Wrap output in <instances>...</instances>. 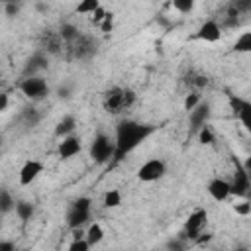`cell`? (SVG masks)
<instances>
[{"instance_id":"1","label":"cell","mask_w":251,"mask_h":251,"mask_svg":"<svg viewBox=\"0 0 251 251\" xmlns=\"http://www.w3.org/2000/svg\"><path fill=\"white\" fill-rule=\"evenodd\" d=\"M155 126L149 124H141L135 120H120L116 126V153L112 163H120L127 153H131L137 145H141L149 135L155 133Z\"/></svg>"},{"instance_id":"2","label":"cell","mask_w":251,"mask_h":251,"mask_svg":"<svg viewBox=\"0 0 251 251\" xmlns=\"http://www.w3.org/2000/svg\"><path fill=\"white\" fill-rule=\"evenodd\" d=\"M135 92L127 86H110L102 94V108L110 116H120L135 104Z\"/></svg>"},{"instance_id":"3","label":"cell","mask_w":251,"mask_h":251,"mask_svg":"<svg viewBox=\"0 0 251 251\" xmlns=\"http://www.w3.org/2000/svg\"><path fill=\"white\" fill-rule=\"evenodd\" d=\"M67 59H75V61H86L90 57L96 55L98 51V43L92 35L88 33H78L76 37H73L71 41H65V49Z\"/></svg>"},{"instance_id":"4","label":"cell","mask_w":251,"mask_h":251,"mask_svg":"<svg viewBox=\"0 0 251 251\" xmlns=\"http://www.w3.org/2000/svg\"><path fill=\"white\" fill-rule=\"evenodd\" d=\"M114 153H116V141L102 131L96 133L90 143V159L96 165H104L114 159Z\"/></svg>"},{"instance_id":"5","label":"cell","mask_w":251,"mask_h":251,"mask_svg":"<svg viewBox=\"0 0 251 251\" xmlns=\"http://www.w3.org/2000/svg\"><path fill=\"white\" fill-rule=\"evenodd\" d=\"M90 206H92V200L88 196H78L76 200H73L67 210V226L71 229L82 227L90 220Z\"/></svg>"},{"instance_id":"6","label":"cell","mask_w":251,"mask_h":251,"mask_svg":"<svg viewBox=\"0 0 251 251\" xmlns=\"http://www.w3.org/2000/svg\"><path fill=\"white\" fill-rule=\"evenodd\" d=\"M20 92L29 100H41L49 94V84L37 75L24 76V80L20 82Z\"/></svg>"},{"instance_id":"7","label":"cell","mask_w":251,"mask_h":251,"mask_svg":"<svg viewBox=\"0 0 251 251\" xmlns=\"http://www.w3.org/2000/svg\"><path fill=\"white\" fill-rule=\"evenodd\" d=\"M231 163L235 167V173H233V178L229 182V190H231V196H245L249 186H251V176L247 173V169L243 167V163L237 159V157H231Z\"/></svg>"},{"instance_id":"8","label":"cell","mask_w":251,"mask_h":251,"mask_svg":"<svg viewBox=\"0 0 251 251\" xmlns=\"http://www.w3.org/2000/svg\"><path fill=\"white\" fill-rule=\"evenodd\" d=\"M227 102H229V108H231L233 116L251 133V102L245 100V98H241V96H235L231 92H227Z\"/></svg>"},{"instance_id":"9","label":"cell","mask_w":251,"mask_h":251,"mask_svg":"<svg viewBox=\"0 0 251 251\" xmlns=\"http://www.w3.org/2000/svg\"><path fill=\"white\" fill-rule=\"evenodd\" d=\"M165 173H167L165 163H163L161 159L153 157V159L145 161V163L137 169V178H139L141 182H153V180L163 178V176H165Z\"/></svg>"},{"instance_id":"10","label":"cell","mask_w":251,"mask_h":251,"mask_svg":"<svg viewBox=\"0 0 251 251\" xmlns=\"http://www.w3.org/2000/svg\"><path fill=\"white\" fill-rule=\"evenodd\" d=\"M206 220H208V212H206L204 208L194 210V212L188 216V220L184 222V229H182L180 237H182V239H184V237H188V239H196V237L202 233V227H204Z\"/></svg>"},{"instance_id":"11","label":"cell","mask_w":251,"mask_h":251,"mask_svg":"<svg viewBox=\"0 0 251 251\" xmlns=\"http://www.w3.org/2000/svg\"><path fill=\"white\" fill-rule=\"evenodd\" d=\"M39 47H41L43 51L51 53V55H59V53H63V49H65V39H63V35H61L59 31H55V29H43L41 35H39Z\"/></svg>"},{"instance_id":"12","label":"cell","mask_w":251,"mask_h":251,"mask_svg":"<svg viewBox=\"0 0 251 251\" xmlns=\"http://www.w3.org/2000/svg\"><path fill=\"white\" fill-rule=\"evenodd\" d=\"M194 37H196V39H202V41H206V43H216V41H220V37H222V29H220V25H218L216 20H206V22L198 27V31L194 33Z\"/></svg>"},{"instance_id":"13","label":"cell","mask_w":251,"mask_h":251,"mask_svg":"<svg viewBox=\"0 0 251 251\" xmlns=\"http://www.w3.org/2000/svg\"><path fill=\"white\" fill-rule=\"evenodd\" d=\"M41 173H43V163H39V161H35V159L25 161V163L22 165V169H20V184H22V186L31 184Z\"/></svg>"},{"instance_id":"14","label":"cell","mask_w":251,"mask_h":251,"mask_svg":"<svg viewBox=\"0 0 251 251\" xmlns=\"http://www.w3.org/2000/svg\"><path fill=\"white\" fill-rule=\"evenodd\" d=\"M80 137H76V135H67V137H61V141H59V147H57V155L61 157V159H71V157H75L76 153H80Z\"/></svg>"},{"instance_id":"15","label":"cell","mask_w":251,"mask_h":251,"mask_svg":"<svg viewBox=\"0 0 251 251\" xmlns=\"http://www.w3.org/2000/svg\"><path fill=\"white\" fill-rule=\"evenodd\" d=\"M208 118H210V104H206V102H200L196 108H192L188 112V120H190V127L192 129L204 127Z\"/></svg>"},{"instance_id":"16","label":"cell","mask_w":251,"mask_h":251,"mask_svg":"<svg viewBox=\"0 0 251 251\" xmlns=\"http://www.w3.org/2000/svg\"><path fill=\"white\" fill-rule=\"evenodd\" d=\"M208 194L216 200V202H224L227 196H231V190H229V182L224 180V178H214L208 182Z\"/></svg>"},{"instance_id":"17","label":"cell","mask_w":251,"mask_h":251,"mask_svg":"<svg viewBox=\"0 0 251 251\" xmlns=\"http://www.w3.org/2000/svg\"><path fill=\"white\" fill-rule=\"evenodd\" d=\"M182 82H184L188 88H192V90H196V92H198L200 88L208 86L210 78H208L204 73L196 71V69H188V71L184 73V76H182Z\"/></svg>"},{"instance_id":"18","label":"cell","mask_w":251,"mask_h":251,"mask_svg":"<svg viewBox=\"0 0 251 251\" xmlns=\"http://www.w3.org/2000/svg\"><path fill=\"white\" fill-rule=\"evenodd\" d=\"M47 57L39 51V53H35V55H31L29 59H27V63H25V69H24V76H33L37 71H43V69H47Z\"/></svg>"},{"instance_id":"19","label":"cell","mask_w":251,"mask_h":251,"mask_svg":"<svg viewBox=\"0 0 251 251\" xmlns=\"http://www.w3.org/2000/svg\"><path fill=\"white\" fill-rule=\"evenodd\" d=\"M75 127H76L75 116L67 114V116H63V118L59 120V124L55 126V135H57V137H67V135H71V133L75 131Z\"/></svg>"},{"instance_id":"20","label":"cell","mask_w":251,"mask_h":251,"mask_svg":"<svg viewBox=\"0 0 251 251\" xmlns=\"http://www.w3.org/2000/svg\"><path fill=\"white\" fill-rule=\"evenodd\" d=\"M235 53H251V31H243L231 45Z\"/></svg>"},{"instance_id":"21","label":"cell","mask_w":251,"mask_h":251,"mask_svg":"<svg viewBox=\"0 0 251 251\" xmlns=\"http://www.w3.org/2000/svg\"><path fill=\"white\" fill-rule=\"evenodd\" d=\"M33 212H35V208H33L31 202H27V200H18V202H16V214H18L20 220L27 222V220L33 216Z\"/></svg>"},{"instance_id":"22","label":"cell","mask_w":251,"mask_h":251,"mask_svg":"<svg viewBox=\"0 0 251 251\" xmlns=\"http://www.w3.org/2000/svg\"><path fill=\"white\" fill-rule=\"evenodd\" d=\"M86 239H88V243L90 245H96V243H100L102 239H104V229H102V226L100 224H90L88 226V229H86Z\"/></svg>"},{"instance_id":"23","label":"cell","mask_w":251,"mask_h":251,"mask_svg":"<svg viewBox=\"0 0 251 251\" xmlns=\"http://www.w3.org/2000/svg\"><path fill=\"white\" fill-rule=\"evenodd\" d=\"M100 8V0H80L78 6L75 8L76 14H94Z\"/></svg>"},{"instance_id":"24","label":"cell","mask_w":251,"mask_h":251,"mask_svg":"<svg viewBox=\"0 0 251 251\" xmlns=\"http://www.w3.org/2000/svg\"><path fill=\"white\" fill-rule=\"evenodd\" d=\"M106 208H118L120 204H122V194H120V190H116V188H112V190H108L106 194H104V202H102Z\"/></svg>"},{"instance_id":"25","label":"cell","mask_w":251,"mask_h":251,"mask_svg":"<svg viewBox=\"0 0 251 251\" xmlns=\"http://www.w3.org/2000/svg\"><path fill=\"white\" fill-rule=\"evenodd\" d=\"M10 210H16V202L12 200L10 192H8L6 188H2V190H0V212H2V214H8Z\"/></svg>"},{"instance_id":"26","label":"cell","mask_w":251,"mask_h":251,"mask_svg":"<svg viewBox=\"0 0 251 251\" xmlns=\"http://www.w3.org/2000/svg\"><path fill=\"white\" fill-rule=\"evenodd\" d=\"M39 112L35 110V108H24L22 110V122L25 124V126H29V127H33L37 122H39Z\"/></svg>"},{"instance_id":"27","label":"cell","mask_w":251,"mask_h":251,"mask_svg":"<svg viewBox=\"0 0 251 251\" xmlns=\"http://www.w3.org/2000/svg\"><path fill=\"white\" fill-rule=\"evenodd\" d=\"M59 33L63 35V39L65 41H71L73 37H76L80 31H78V27L76 25H73V24H63L61 27H59Z\"/></svg>"},{"instance_id":"28","label":"cell","mask_w":251,"mask_h":251,"mask_svg":"<svg viewBox=\"0 0 251 251\" xmlns=\"http://www.w3.org/2000/svg\"><path fill=\"white\" fill-rule=\"evenodd\" d=\"M227 8L235 10V12L241 16V14H247V12H251V0H231Z\"/></svg>"},{"instance_id":"29","label":"cell","mask_w":251,"mask_h":251,"mask_svg":"<svg viewBox=\"0 0 251 251\" xmlns=\"http://www.w3.org/2000/svg\"><path fill=\"white\" fill-rule=\"evenodd\" d=\"M173 8L180 14H190L194 10V0H173Z\"/></svg>"},{"instance_id":"30","label":"cell","mask_w":251,"mask_h":251,"mask_svg":"<svg viewBox=\"0 0 251 251\" xmlns=\"http://www.w3.org/2000/svg\"><path fill=\"white\" fill-rule=\"evenodd\" d=\"M92 245L88 243V239L86 237H75V241L69 245V249L71 251H88Z\"/></svg>"},{"instance_id":"31","label":"cell","mask_w":251,"mask_h":251,"mask_svg":"<svg viewBox=\"0 0 251 251\" xmlns=\"http://www.w3.org/2000/svg\"><path fill=\"white\" fill-rule=\"evenodd\" d=\"M198 139H200V143H204V145H212V143H214V133L210 131L208 126H204V127L198 129Z\"/></svg>"},{"instance_id":"32","label":"cell","mask_w":251,"mask_h":251,"mask_svg":"<svg viewBox=\"0 0 251 251\" xmlns=\"http://www.w3.org/2000/svg\"><path fill=\"white\" fill-rule=\"evenodd\" d=\"M198 104H200V94H198L196 90H194V92H190V94L184 98V110H186V112H190V110H192V108H196Z\"/></svg>"},{"instance_id":"33","label":"cell","mask_w":251,"mask_h":251,"mask_svg":"<svg viewBox=\"0 0 251 251\" xmlns=\"http://www.w3.org/2000/svg\"><path fill=\"white\" fill-rule=\"evenodd\" d=\"M112 27H114V14H112V12H108V14H106V18H104V22L100 24V29H102L104 33H110V31H112Z\"/></svg>"},{"instance_id":"34","label":"cell","mask_w":251,"mask_h":251,"mask_svg":"<svg viewBox=\"0 0 251 251\" xmlns=\"http://www.w3.org/2000/svg\"><path fill=\"white\" fill-rule=\"evenodd\" d=\"M233 210H235V214H239V216H249V214H251V200L241 202V204H235Z\"/></svg>"},{"instance_id":"35","label":"cell","mask_w":251,"mask_h":251,"mask_svg":"<svg viewBox=\"0 0 251 251\" xmlns=\"http://www.w3.org/2000/svg\"><path fill=\"white\" fill-rule=\"evenodd\" d=\"M106 14H108V12H106V10H104V8L100 6V8H98V10H96V12L92 14V18H90V22H92L94 25H100V24L104 22V18H106Z\"/></svg>"},{"instance_id":"36","label":"cell","mask_w":251,"mask_h":251,"mask_svg":"<svg viewBox=\"0 0 251 251\" xmlns=\"http://www.w3.org/2000/svg\"><path fill=\"white\" fill-rule=\"evenodd\" d=\"M4 6H6V14H8V16H16L18 10H20L18 2H14V4H4Z\"/></svg>"},{"instance_id":"37","label":"cell","mask_w":251,"mask_h":251,"mask_svg":"<svg viewBox=\"0 0 251 251\" xmlns=\"http://www.w3.org/2000/svg\"><path fill=\"white\" fill-rule=\"evenodd\" d=\"M6 108H8V94L2 92L0 94V112H6Z\"/></svg>"},{"instance_id":"38","label":"cell","mask_w":251,"mask_h":251,"mask_svg":"<svg viewBox=\"0 0 251 251\" xmlns=\"http://www.w3.org/2000/svg\"><path fill=\"white\" fill-rule=\"evenodd\" d=\"M16 245L14 243H8V241H0V251H14Z\"/></svg>"},{"instance_id":"39","label":"cell","mask_w":251,"mask_h":251,"mask_svg":"<svg viewBox=\"0 0 251 251\" xmlns=\"http://www.w3.org/2000/svg\"><path fill=\"white\" fill-rule=\"evenodd\" d=\"M243 167H245V169H247V173L251 175V155H249V157L243 161Z\"/></svg>"},{"instance_id":"40","label":"cell","mask_w":251,"mask_h":251,"mask_svg":"<svg viewBox=\"0 0 251 251\" xmlns=\"http://www.w3.org/2000/svg\"><path fill=\"white\" fill-rule=\"evenodd\" d=\"M4 4H14V2H20V0H2Z\"/></svg>"},{"instance_id":"41","label":"cell","mask_w":251,"mask_h":251,"mask_svg":"<svg viewBox=\"0 0 251 251\" xmlns=\"http://www.w3.org/2000/svg\"><path fill=\"white\" fill-rule=\"evenodd\" d=\"M245 196H247V198L251 200V186H249V190H247V194H245Z\"/></svg>"}]
</instances>
